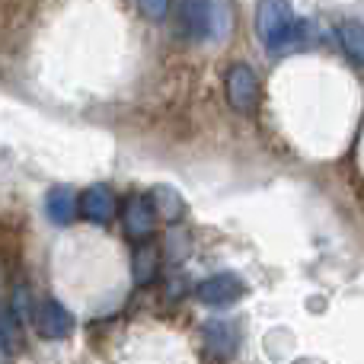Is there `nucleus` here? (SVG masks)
Masks as SVG:
<instances>
[{
	"label": "nucleus",
	"mask_w": 364,
	"mask_h": 364,
	"mask_svg": "<svg viewBox=\"0 0 364 364\" xmlns=\"http://www.w3.org/2000/svg\"><path fill=\"white\" fill-rule=\"evenodd\" d=\"M256 36L265 45V51H282L301 42V38H307V23L294 16L288 0H259Z\"/></svg>",
	"instance_id": "1"
},
{
	"label": "nucleus",
	"mask_w": 364,
	"mask_h": 364,
	"mask_svg": "<svg viewBox=\"0 0 364 364\" xmlns=\"http://www.w3.org/2000/svg\"><path fill=\"white\" fill-rule=\"evenodd\" d=\"M224 93L237 112H252L259 106V77L246 61H233L224 74Z\"/></svg>",
	"instance_id": "2"
},
{
	"label": "nucleus",
	"mask_w": 364,
	"mask_h": 364,
	"mask_svg": "<svg viewBox=\"0 0 364 364\" xmlns=\"http://www.w3.org/2000/svg\"><path fill=\"white\" fill-rule=\"evenodd\" d=\"M246 282L233 272H218V275H208L205 282H198L195 288V297H198L205 307L211 310H224V307H233L240 297H246Z\"/></svg>",
	"instance_id": "3"
},
{
	"label": "nucleus",
	"mask_w": 364,
	"mask_h": 364,
	"mask_svg": "<svg viewBox=\"0 0 364 364\" xmlns=\"http://www.w3.org/2000/svg\"><path fill=\"white\" fill-rule=\"evenodd\" d=\"M32 320H36V329L42 339H68L77 326L74 314H70L61 301H55V297H45L42 304H36Z\"/></svg>",
	"instance_id": "4"
},
{
	"label": "nucleus",
	"mask_w": 364,
	"mask_h": 364,
	"mask_svg": "<svg viewBox=\"0 0 364 364\" xmlns=\"http://www.w3.org/2000/svg\"><path fill=\"white\" fill-rule=\"evenodd\" d=\"M176 23L186 38L201 42L214 29V4L211 0H176Z\"/></svg>",
	"instance_id": "5"
},
{
	"label": "nucleus",
	"mask_w": 364,
	"mask_h": 364,
	"mask_svg": "<svg viewBox=\"0 0 364 364\" xmlns=\"http://www.w3.org/2000/svg\"><path fill=\"white\" fill-rule=\"evenodd\" d=\"M201 336H205V348L211 358L218 361H227L237 355L240 348V323L233 320V316H218V320H208L205 329H201Z\"/></svg>",
	"instance_id": "6"
},
{
	"label": "nucleus",
	"mask_w": 364,
	"mask_h": 364,
	"mask_svg": "<svg viewBox=\"0 0 364 364\" xmlns=\"http://www.w3.org/2000/svg\"><path fill=\"white\" fill-rule=\"evenodd\" d=\"M122 220H125L128 237L141 243V240H147L154 233V227H157V211H154L151 198H144V195H132V198L125 201Z\"/></svg>",
	"instance_id": "7"
},
{
	"label": "nucleus",
	"mask_w": 364,
	"mask_h": 364,
	"mask_svg": "<svg viewBox=\"0 0 364 364\" xmlns=\"http://www.w3.org/2000/svg\"><path fill=\"white\" fill-rule=\"evenodd\" d=\"M45 214H48V220L55 227H70L77 220V214H80V198H77V192L70 186L48 188V195H45Z\"/></svg>",
	"instance_id": "8"
},
{
	"label": "nucleus",
	"mask_w": 364,
	"mask_h": 364,
	"mask_svg": "<svg viewBox=\"0 0 364 364\" xmlns=\"http://www.w3.org/2000/svg\"><path fill=\"white\" fill-rule=\"evenodd\" d=\"M80 214L90 220V224H109L115 214V198L109 192V186H90L83 188L80 195Z\"/></svg>",
	"instance_id": "9"
},
{
	"label": "nucleus",
	"mask_w": 364,
	"mask_h": 364,
	"mask_svg": "<svg viewBox=\"0 0 364 364\" xmlns=\"http://www.w3.org/2000/svg\"><path fill=\"white\" fill-rule=\"evenodd\" d=\"M336 38H339V48L358 68H364V23H358V19H342L336 26Z\"/></svg>",
	"instance_id": "10"
},
{
	"label": "nucleus",
	"mask_w": 364,
	"mask_h": 364,
	"mask_svg": "<svg viewBox=\"0 0 364 364\" xmlns=\"http://www.w3.org/2000/svg\"><path fill=\"white\" fill-rule=\"evenodd\" d=\"M132 269H134V284H151L157 278V269H160V252L157 246H151L147 240H141L134 246V256H132Z\"/></svg>",
	"instance_id": "11"
},
{
	"label": "nucleus",
	"mask_w": 364,
	"mask_h": 364,
	"mask_svg": "<svg viewBox=\"0 0 364 364\" xmlns=\"http://www.w3.org/2000/svg\"><path fill=\"white\" fill-rule=\"evenodd\" d=\"M151 205H154V211H157V218H164V220H179L182 211H186L179 192L176 188H170V186H160L157 192H154Z\"/></svg>",
	"instance_id": "12"
},
{
	"label": "nucleus",
	"mask_w": 364,
	"mask_h": 364,
	"mask_svg": "<svg viewBox=\"0 0 364 364\" xmlns=\"http://www.w3.org/2000/svg\"><path fill=\"white\" fill-rule=\"evenodd\" d=\"M138 4L151 19H164L166 10H170V0H138Z\"/></svg>",
	"instance_id": "13"
},
{
	"label": "nucleus",
	"mask_w": 364,
	"mask_h": 364,
	"mask_svg": "<svg viewBox=\"0 0 364 364\" xmlns=\"http://www.w3.org/2000/svg\"><path fill=\"white\" fill-rule=\"evenodd\" d=\"M10 361V339H6V333L0 329V364Z\"/></svg>",
	"instance_id": "14"
}]
</instances>
